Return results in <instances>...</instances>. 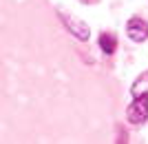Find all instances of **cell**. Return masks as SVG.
<instances>
[{"label": "cell", "mask_w": 148, "mask_h": 144, "mask_svg": "<svg viewBox=\"0 0 148 144\" xmlns=\"http://www.w3.org/2000/svg\"><path fill=\"white\" fill-rule=\"evenodd\" d=\"M126 118H128L130 124L146 122V118H148V95H137L135 100H133V104L128 107V111H126Z\"/></svg>", "instance_id": "1"}, {"label": "cell", "mask_w": 148, "mask_h": 144, "mask_svg": "<svg viewBox=\"0 0 148 144\" xmlns=\"http://www.w3.org/2000/svg\"><path fill=\"white\" fill-rule=\"evenodd\" d=\"M126 33L133 42H144L148 38V22L144 18H130L126 25Z\"/></svg>", "instance_id": "2"}, {"label": "cell", "mask_w": 148, "mask_h": 144, "mask_svg": "<svg viewBox=\"0 0 148 144\" xmlns=\"http://www.w3.org/2000/svg\"><path fill=\"white\" fill-rule=\"evenodd\" d=\"M60 18H62V22L66 25V29L71 33H73L77 40H88V36H91V31H88V27L82 22V20H77V18H73V16H66V13H60Z\"/></svg>", "instance_id": "3"}, {"label": "cell", "mask_w": 148, "mask_h": 144, "mask_svg": "<svg viewBox=\"0 0 148 144\" xmlns=\"http://www.w3.org/2000/svg\"><path fill=\"white\" fill-rule=\"evenodd\" d=\"M99 47H102V51H104L106 56H113L115 49H117V40H115L113 33H102L99 36Z\"/></svg>", "instance_id": "4"}, {"label": "cell", "mask_w": 148, "mask_h": 144, "mask_svg": "<svg viewBox=\"0 0 148 144\" xmlns=\"http://www.w3.org/2000/svg\"><path fill=\"white\" fill-rule=\"evenodd\" d=\"M130 93H133V98H137V95H148V73L142 75V78H139V80L133 84Z\"/></svg>", "instance_id": "5"}, {"label": "cell", "mask_w": 148, "mask_h": 144, "mask_svg": "<svg viewBox=\"0 0 148 144\" xmlns=\"http://www.w3.org/2000/svg\"><path fill=\"white\" fill-rule=\"evenodd\" d=\"M82 2H97V0H82Z\"/></svg>", "instance_id": "6"}]
</instances>
